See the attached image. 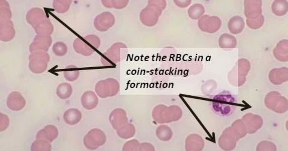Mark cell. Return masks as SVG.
<instances>
[{
	"label": "cell",
	"instance_id": "obj_1",
	"mask_svg": "<svg viewBox=\"0 0 288 151\" xmlns=\"http://www.w3.org/2000/svg\"><path fill=\"white\" fill-rule=\"evenodd\" d=\"M166 6V1H149L147 7L140 12V21L146 26H155Z\"/></svg>",
	"mask_w": 288,
	"mask_h": 151
},
{
	"label": "cell",
	"instance_id": "obj_2",
	"mask_svg": "<svg viewBox=\"0 0 288 151\" xmlns=\"http://www.w3.org/2000/svg\"><path fill=\"white\" fill-rule=\"evenodd\" d=\"M153 118L159 124L177 121L182 118V110L177 106L159 105L153 111Z\"/></svg>",
	"mask_w": 288,
	"mask_h": 151
},
{
	"label": "cell",
	"instance_id": "obj_3",
	"mask_svg": "<svg viewBox=\"0 0 288 151\" xmlns=\"http://www.w3.org/2000/svg\"><path fill=\"white\" fill-rule=\"evenodd\" d=\"M100 46V39L93 35L78 38L73 43V48L76 52L84 56H90Z\"/></svg>",
	"mask_w": 288,
	"mask_h": 151
},
{
	"label": "cell",
	"instance_id": "obj_4",
	"mask_svg": "<svg viewBox=\"0 0 288 151\" xmlns=\"http://www.w3.org/2000/svg\"><path fill=\"white\" fill-rule=\"evenodd\" d=\"M250 69L249 61L246 59L239 60L228 74V80L231 84L235 86L243 85L246 81V76Z\"/></svg>",
	"mask_w": 288,
	"mask_h": 151
},
{
	"label": "cell",
	"instance_id": "obj_5",
	"mask_svg": "<svg viewBox=\"0 0 288 151\" xmlns=\"http://www.w3.org/2000/svg\"><path fill=\"white\" fill-rule=\"evenodd\" d=\"M265 105L275 113H284L288 110V100L279 92L271 91L265 96Z\"/></svg>",
	"mask_w": 288,
	"mask_h": 151
},
{
	"label": "cell",
	"instance_id": "obj_6",
	"mask_svg": "<svg viewBox=\"0 0 288 151\" xmlns=\"http://www.w3.org/2000/svg\"><path fill=\"white\" fill-rule=\"evenodd\" d=\"M29 69L34 73L40 74L45 72L50 62V57L47 52H37L31 54L29 57Z\"/></svg>",
	"mask_w": 288,
	"mask_h": 151
},
{
	"label": "cell",
	"instance_id": "obj_7",
	"mask_svg": "<svg viewBox=\"0 0 288 151\" xmlns=\"http://www.w3.org/2000/svg\"><path fill=\"white\" fill-rule=\"evenodd\" d=\"M126 45L122 43H115L108 51L102 54L101 62L103 66H112L120 61L121 49L126 48Z\"/></svg>",
	"mask_w": 288,
	"mask_h": 151
},
{
	"label": "cell",
	"instance_id": "obj_8",
	"mask_svg": "<svg viewBox=\"0 0 288 151\" xmlns=\"http://www.w3.org/2000/svg\"><path fill=\"white\" fill-rule=\"evenodd\" d=\"M119 83L116 80L109 78L98 82L96 86V91L100 97L112 96L119 91Z\"/></svg>",
	"mask_w": 288,
	"mask_h": 151
},
{
	"label": "cell",
	"instance_id": "obj_9",
	"mask_svg": "<svg viewBox=\"0 0 288 151\" xmlns=\"http://www.w3.org/2000/svg\"><path fill=\"white\" fill-rule=\"evenodd\" d=\"M198 27L202 32L207 33H214L222 26V21L217 17L204 15L198 21Z\"/></svg>",
	"mask_w": 288,
	"mask_h": 151
},
{
	"label": "cell",
	"instance_id": "obj_10",
	"mask_svg": "<svg viewBox=\"0 0 288 151\" xmlns=\"http://www.w3.org/2000/svg\"><path fill=\"white\" fill-rule=\"evenodd\" d=\"M115 23L114 15L109 12H103L95 18V29L100 32H105L114 26Z\"/></svg>",
	"mask_w": 288,
	"mask_h": 151
},
{
	"label": "cell",
	"instance_id": "obj_11",
	"mask_svg": "<svg viewBox=\"0 0 288 151\" xmlns=\"http://www.w3.org/2000/svg\"><path fill=\"white\" fill-rule=\"evenodd\" d=\"M237 135L233 131L231 127L226 128L223 131L219 139L220 147L226 151H231L234 149L238 140Z\"/></svg>",
	"mask_w": 288,
	"mask_h": 151
},
{
	"label": "cell",
	"instance_id": "obj_12",
	"mask_svg": "<svg viewBox=\"0 0 288 151\" xmlns=\"http://www.w3.org/2000/svg\"><path fill=\"white\" fill-rule=\"evenodd\" d=\"M242 120L244 123L247 131V133H256L263 125L262 117L255 114L248 113L243 116Z\"/></svg>",
	"mask_w": 288,
	"mask_h": 151
},
{
	"label": "cell",
	"instance_id": "obj_13",
	"mask_svg": "<svg viewBox=\"0 0 288 151\" xmlns=\"http://www.w3.org/2000/svg\"><path fill=\"white\" fill-rule=\"evenodd\" d=\"M262 2L260 0L244 1V15L247 20H254L262 16Z\"/></svg>",
	"mask_w": 288,
	"mask_h": 151
},
{
	"label": "cell",
	"instance_id": "obj_14",
	"mask_svg": "<svg viewBox=\"0 0 288 151\" xmlns=\"http://www.w3.org/2000/svg\"><path fill=\"white\" fill-rule=\"evenodd\" d=\"M53 39L50 36L37 35L30 46L31 53L37 52H47L51 47Z\"/></svg>",
	"mask_w": 288,
	"mask_h": 151
},
{
	"label": "cell",
	"instance_id": "obj_15",
	"mask_svg": "<svg viewBox=\"0 0 288 151\" xmlns=\"http://www.w3.org/2000/svg\"><path fill=\"white\" fill-rule=\"evenodd\" d=\"M268 78L272 84H282L288 81V68L283 67L272 69L269 73Z\"/></svg>",
	"mask_w": 288,
	"mask_h": 151
},
{
	"label": "cell",
	"instance_id": "obj_16",
	"mask_svg": "<svg viewBox=\"0 0 288 151\" xmlns=\"http://www.w3.org/2000/svg\"><path fill=\"white\" fill-rule=\"evenodd\" d=\"M15 36V30L11 20L0 22V40L7 42L12 41Z\"/></svg>",
	"mask_w": 288,
	"mask_h": 151
},
{
	"label": "cell",
	"instance_id": "obj_17",
	"mask_svg": "<svg viewBox=\"0 0 288 151\" xmlns=\"http://www.w3.org/2000/svg\"><path fill=\"white\" fill-rule=\"evenodd\" d=\"M48 18L47 14L43 9L38 8L31 9L27 12L26 20L33 27Z\"/></svg>",
	"mask_w": 288,
	"mask_h": 151
},
{
	"label": "cell",
	"instance_id": "obj_18",
	"mask_svg": "<svg viewBox=\"0 0 288 151\" xmlns=\"http://www.w3.org/2000/svg\"><path fill=\"white\" fill-rule=\"evenodd\" d=\"M274 56L281 62L288 61V40L283 39L278 42L274 49Z\"/></svg>",
	"mask_w": 288,
	"mask_h": 151
},
{
	"label": "cell",
	"instance_id": "obj_19",
	"mask_svg": "<svg viewBox=\"0 0 288 151\" xmlns=\"http://www.w3.org/2000/svg\"><path fill=\"white\" fill-rule=\"evenodd\" d=\"M38 35L50 36L54 32V26L48 18L43 20L41 23L33 27Z\"/></svg>",
	"mask_w": 288,
	"mask_h": 151
},
{
	"label": "cell",
	"instance_id": "obj_20",
	"mask_svg": "<svg viewBox=\"0 0 288 151\" xmlns=\"http://www.w3.org/2000/svg\"><path fill=\"white\" fill-rule=\"evenodd\" d=\"M228 27L229 32L233 35H238L241 33L244 28L243 18L239 16L232 17L228 22Z\"/></svg>",
	"mask_w": 288,
	"mask_h": 151
},
{
	"label": "cell",
	"instance_id": "obj_21",
	"mask_svg": "<svg viewBox=\"0 0 288 151\" xmlns=\"http://www.w3.org/2000/svg\"><path fill=\"white\" fill-rule=\"evenodd\" d=\"M219 45L222 49H234L237 46V39L229 34H223L219 38Z\"/></svg>",
	"mask_w": 288,
	"mask_h": 151
},
{
	"label": "cell",
	"instance_id": "obj_22",
	"mask_svg": "<svg viewBox=\"0 0 288 151\" xmlns=\"http://www.w3.org/2000/svg\"><path fill=\"white\" fill-rule=\"evenodd\" d=\"M110 119H111L112 124L115 128L125 124L127 121L126 114L123 110L119 109H116L112 112Z\"/></svg>",
	"mask_w": 288,
	"mask_h": 151
},
{
	"label": "cell",
	"instance_id": "obj_23",
	"mask_svg": "<svg viewBox=\"0 0 288 151\" xmlns=\"http://www.w3.org/2000/svg\"><path fill=\"white\" fill-rule=\"evenodd\" d=\"M82 103L85 109H92L97 105L98 99L93 92H85L82 97Z\"/></svg>",
	"mask_w": 288,
	"mask_h": 151
},
{
	"label": "cell",
	"instance_id": "obj_24",
	"mask_svg": "<svg viewBox=\"0 0 288 151\" xmlns=\"http://www.w3.org/2000/svg\"><path fill=\"white\" fill-rule=\"evenodd\" d=\"M272 11L278 17L283 16L288 11V2L285 0H276L272 3Z\"/></svg>",
	"mask_w": 288,
	"mask_h": 151
},
{
	"label": "cell",
	"instance_id": "obj_25",
	"mask_svg": "<svg viewBox=\"0 0 288 151\" xmlns=\"http://www.w3.org/2000/svg\"><path fill=\"white\" fill-rule=\"evenodd\" d=\"M231 128L239 140L247 134L246 125L242 119H238L233 122Z\"/></svg>",
	"mask_w": 288,
	"mask_h": 151
},
{
	"label": "cell",
	"instance_id": "obj_26",
	"mask_svg": "<svg viewBox=\"0 0 288 151\" xmlns=\"http://www.w3.org/2000/svg\"><path fill=\"white\" fill-rule=\"evenodd\" d=\"M63 74L67 81L72 82L77 80L80 75V72H79L78 67L74 65H70L64 69Z\"/></svg>",
	"mask_w": 288,
	"mask_h": 151
},
{
	"label": "cell",
	"instance_id": "obj_27",
	"mask_svg": "<svg viewBox=\"0 0 288 151\" xmlns=\"http://www.w3.org/2000/svg\"><path fill=\"white\" fill-rule=\"evenodd\" d=\"M205 13V8L203 5L195 4L189 8L188 10L189 17L192 20H200V18L204 16Z\"/></svg>",
	"mask_w": 288,
	"mask_h": 151
},
{
	"label": "cell",
	"instance_id": "obj_28",
	"mask_svg": "<svg viewBox=\"0 0 288 151\" xmlns=\"http://www.w3.org/2000/svg\"><path fill=\"white\" fill-rule=\"evenodd\" d=\"M64 118L67 124L73 125L80 121L81 114L78 110L70 109L64 114Z\"/></svg>",
	"mask_w": 288,
	"mask_h": 151
},
{
	"label": "cell",
	"instance_id": "obj_29",
	"mask_svg": "<svg viewBox=\"0 0 288 151\" xmlns=\"http://www.w3.org/2000/svg\"><path fill=\"white\" fill-rule=\"evenodd\" d=\"M12 13L8 2L2 0L0 1V22L10 21Z\"/></svg>",
	"mask_w": 288,
	"mask_h": 151
},
{
	"label": "cell",
	"instance_id": "obj_30",
	"mask_svg": "<svg viewBox=\"0 0 288 151\" xmlns=\"http://www.w3.org/2000/svg\"><path fill=\"white\" fill-rule=\"evenodd\" d=\"M72 3L70 0H56L53 2V6L57 13L64 14L68 11Z\"/></svg>",
	"mask_w": 288,
	"mask_h": 151
},
{
	"label": "cell",
	"instance_id": "obj_31",
	"mask_svg": "<svg viewBox=\"0 0 288 151\" xmlns=\"http://www.w3.org/2000/svg\"><path fill=\"white\" fill-rule=\"evenodd\" d=\"M102 4L105 6L106 8L109 9H121L126 7L128 5V1L127 0H103L102 1Z\"/></svg>",
	"mask_w": 288,
	"mask_h": 151
},
{
	"label": "cell",
	"instance_id": "obj_32",
	"mask_svg": "<svg viewBox=\"0 0 288 151\" xmlns=\"http://www.w3.org/2000/svg\"><path fill=\"white\" fill-rule=\"evenodd\" d=\"M72 88L71 85L67 83L61 84L57 88V95L63 99H66L71 95Z\"/></svg>",
	"mask_w": 288,
	"mask_h": 151
},
{
	"label": "cell",
	"instance_id": "obj_33",
	"mask_svg": "<svg viewBox=\"0 0 288 151\" xmlns=\"http://www.w3.org/2000/svg\"><path fill=\"white\" fill-rule=\"evenodd\" d=\"M156 134L161 140H168L172 137L173 132L167 125H161L156 130Z\"/></svg>",
	"mask_w": 288,
	"mask_h": 151
},
{
	"label": "cell",
	"instance_id": "obj_34",
	"mask_svg": "<svg viewBox=\"0 0 288 151\" xmlns=\"http://www.w3.org/2000/svg\"><path fill=\"white\" fill-rule=\"evenodd\" d=\"M68 48L65 43L62 42L55 43L53 46V53L57 57H63L67 53Z\"/></svg>",
	"mask_w": 288,
	"mask_h": 151
},
{
	"label": "cell",
	"instance_id": "obj_35",
	"mask_svg": "<svg viewBox=\"0 0 288 151\" xmlns=\"http://www.w3.org/2000/svg\"><path fill=\"white\" fill-rule=\"evenodd\" d=\"M256 151H277V146L270 141H262L256 146Z\"/></svg>",
	"mask_w": 288,
	"mask_h": 151
},
{
	"label": "cell",
	"instance_id": "obj_36",
	"mask_svg": "<svg viewBox=\"0 0 288 151\" xmlns=\"http://www.w3.org/2000/svg\"><path fill=\"white\" fill-rule=\"evenodd\" d=\"M247 26L252 29H258L263 26L264 23V17L263 15L256 19L246 20Z\"/></svg>",
	"mask_w": 288,
	"mask_h": 151
},
{
	"label": "cell",
	"instance_id": "obj_37",
	"mask_svg": "<svg viewBox=\"0 0 288 151\" xmlns=\"http://www.w3.org/2000/svg\"><path fill=\"white\" fill-rule=\"evenodd\" d=\"M175 4H176L178 7L180 8H185L188 7V6L191 4L192 2L190 0H176V1H174Z\"/></svg>",
	"mask_w": 288,
	"mask_h": 151
},
{
	"label": "cell",
	"instance_id": "obj_38",
	"mask_svg": "<svg viewBox=\"0 0 288 151\" xmlns=\"http://www.w3.org/2000/svg\"><path fill=\"white\" fill-rule=\"evenodd\" d=\"M286 128L287 129V130L288 131V120L286 123Z\"/></svg>",
	"mask_w": 288,
	"mask_h": 151
}]
</instances>
